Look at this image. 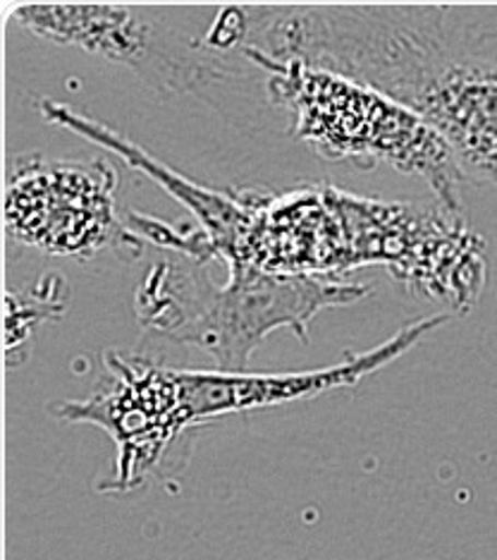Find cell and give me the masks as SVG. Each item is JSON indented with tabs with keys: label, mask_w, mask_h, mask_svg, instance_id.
Masks as SVG:
<instances>
[{
	"label": "cell",
	"mask_w": 497,
	"mask_h": 560,
	"mask_svg": "<svg viewBox=\"0 0 497 560\" xmlns=\"http://www.w3.org/2000/svg\"><path fill=\"white\" fill-rule=\"evenodd\" d=\"M108 381L86 400L50 402L48 412L66 424H96L118 445L113 477L100 493L139 489L170 445L182 436L177 417L173 366L108 350Z\"/></svg>",
	"instance_id": "7"
},
{
	"label": "cell",
	"mask_w": 497,
	"mask_h": 560,
	"mask_svg": "<svg viewBox=\"0 0 497 560\" xmlns=\"http://www.w3.org/2000/svg\"><path fill=\"white\" fill-rule=\"evenodd\" d=\"M333 201L347 235L352 269L382 264L404 288L466 314L486 283L483 240L464 219L410 203H386L333 189Z\"/></svg>",
	"instance_id": "4"
},
{
	"label": "cell",
	"mask_w": 497,
	"mask_h": 560,
	"mask_svg": "<svg viewBox=\"0 0 497 560\" xmlns=\"http://www.w3.org/2000/svg\"><path fill=\"white\" fill-rule=\"evenodd\" d=\"M448 322H452L450 312L424 316L371 350L362 354L347 352V358L338 364L311 369V372L253 374L223 372V369H173L177 417L182 429H187L225 415L265 410V407L309 400L335 388L356 386L362 378L400 360L421 338Z\"/></svg>",
	"instance_id": "8"
},
{
	"label": "cell",
	"mask_w": 497,
	"mask_h": 560,
	"mask_svg": "<svg viewBox=\"0 0 497 560\" xmlns=\"http://www.w3.org/2000/svg\"><path fill=\"white\" fill-rule=\"evenodd\" d=\"M44 120L50 125L66 127V130L86 137L88 142L113 151L120 156L132 171L144 173L153 183H158L165 192L173 195L177 201L197 215L201 231L206 233L215 249V259L223 261L229 269L247 266V254L253 231H257L259 215L271 199L268 192H253V189H239V192H215V189L201 187L187 180L185 175L175 173L168 165H163L158 159H153L149 151L137 147L130 139L118 135L104 122L84 116L66 104H58L54 98H42L38 106Z\"/></svg>",
	"instance_id": "9"
},
{
	"label": "cell",
	"mask_w": 497,
	"mask_h": 560,
	"mask_svg": "<svg viewBox=\"0 0 497 560\" xmlns=\"http://www.w3.org/2000/svg\"><path fill=\"white\" fill-rule=\"evenodd\" d=\"M371 288L333 276H280L253 266L229 269L223 288L194 266L161 261L137 288L144 328L201 348L223 372H247L253 348L275 328L309 340V324L328 307L366 298Z\"/></svg>",
	"instance_id": "3"
},
{
	"label": "cell",
	"mask_w": 497,
	"mask_h": 560,
	"mask_svg": "<svg viewBox=\"0 0 497 560\" xmlns=\"http://www.w3.org/2000/svg\"><path fill=\"white\" fill-rule=\"evenodd\" d=\"M450 5L342 3L323 27L330 72L378 89L418 113L462 165L497 185V62L469 50Z\"/></svg>",
	"instance_id": "1"
},
{
	"label": "cell",
	"mask_w": 497,
	"mask_h": 560,
	"mask_svg": "<svg viewBox=\"0 0 497 560\" xmlns=\"http://www.w3.org/2000/svg\"><path fill=\"white\" fill-rule=\"evenodd\" d=\"M5 18L15 20L38 39L82 48L130 68L144 82L168 94H189L237 74L203 42H189L182 34L163 30L127 5L5 3Z\"/></svg>",
	"instance_id": "6"
},
{
	"label": "cell",
	"mask_w": 497,
	"mask_h": 560,
	"mask_svg": "<svg viewBox=\"0 0 497 560\" xmlns=\"http://www.w3.org/2000/svg\"><path fill=\"white\" fill-rule=\"evenodd\" d=\"M239 54L265 74L271 104L287 113L292 137L309 144L316 156L362 171L390 163L426 180L440 209L464 219L466 175L448 142L418 113L374 86L299 60H275L253 48Z\"/></svg>",
	"instance_id": "2"
},
{
	"label": "cell",
	"mask_w": 497,
	"mask_h": 560,
	"mask_svg": "<svg viewBox=\"0 0 497 560\" xmlns=\"http://www.w3.org/2000/svg\"><path fill=\"white\" fill-rule=\"evenodd\" d=\"M68 285L60 276H48L29 290L8 292V316H5V330H8V362L17 350H24L27 340L32 338L34 328L44 322L58 319L66 312L68 304Z\"/></svg>",
	"instance_id": "10"
},
{
	"label": "cell",
	"mask_w": 497,
	"mask_h": 560,
	"mask_svg": "<svg viewBox=\"0 0 497 560\" xmlns=\"http://www.w3.org/2000/svg\"><path fill=\"white\" fill-rule=\"evenodd\" d=\"M118 171L108 161H54L22 154L5 187V228L12 240L54 257L88 259L120 245L142 252L115 203Z\"/></svg>",
	"instance_id": "5"
}]
</instances>
